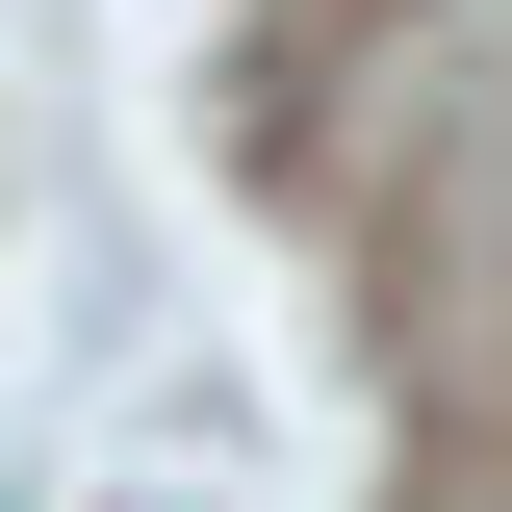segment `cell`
I'll list each match as a JSON object with an SVG mask.
<instances>
[]
</instances>
